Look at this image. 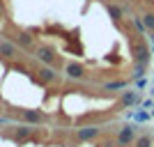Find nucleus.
I'll list each match as a JSON object with an SVG mask.
<instances>
[{
	"mask_svg": "<svg viewBox=\"0 0 154 147\" xmlns=\"http://www.w3.org/2000/svg\"><path fill=\"white\" fill-rule=\"evenodd\" d=\"M131 58H134V64H143V67H147L149 60H152V48L147 46L145 39H134V44H131Z\"/></svg>",
	"mask_w": 154,
	"mask_h": 147,
	"instance_id": "nucleus-1",
	"label": "nucleus"
},
{
	"mask_svg": "<svg viewBox=\"0 0 154 147\" xmlns=\"http://www.w3.org/2000/svg\"><path fill=\"white\" fill-rule=\"evenodd\" d=\"M136 138H138V129L131 127V124H124L115 136V145L117 147H129V145L136 142Z\"/></svg>",
	"mask_w": 154,
	"mask_h": 147,
	"instance_id": "nucleus-2",
	"label": "nucleus"
},
{
	"mask_svg": "<svg viewBox=\"0 0 154 147\" xmlns=\"http://www.w3.org/2000/svg\"><path fill=\"white\" fill-rule=\"evenodd\" d=\"M35 55H37V60H42V62L48 64V67H51V64H55V58H58V55H55V51H53V48H46V46H39L37 51H35Z\"/></svg>",
	"mask_w": 154,
	"mask_h": 147,
	"instance_id": "nucleus-3",
	"label": "nucleus"
},
{
	"mask_svg": "<svg viewBox=\"0 0 154 147\" xmlns=\"http://www.w3.org/2000/svg\"><path fill=\"white\" fill-rule=\"evenodd\" d=\"M120 103L122 106H140V94L136 90H127L120 94Z\"/></svg>",
	"mask_w": 154,
	"mask_h": 147,
	"instance_id": "nucleus-4",
	"label": "nucleus"
},
{
	"mask_svg": "<svg viewBox=\"0 0 154 147\" xmlns=\"http://www.w3.org/2000/svg\"><path fill=\"white\" fill-rule=\"evenodd\" d=\"M129 120H134V124H145V122L152 120V113L145 110V108H136V110L129 113Z\"/></svg>",
	"mask_w": 154,
	"mask_h": 147,
	"instance_id": "nucleus-5",
	"label": "nucleus"
},
{
	"mask_svg": "<svg viewBox=\"0 0 154 147\" xmlns=\"http://www.w3.org/2000/svg\"><path fill=\"white\" fill-rule=\"evenodd\" d=\"M39 74V81H44V83H53V81H58V74H55V69L53 67H42V69L37 71Z\"/></svg>",
	"mask_w": 154,
	"mask_h": 147,
	"instance_id": "nucleus-6",
	"label": "nucleus"
},
{
	"mask_svg": "<svg viewBox=\"0 0 154 147\" xmlns=\"http://www.w3.org/2000/svg\"><path fill=\"white\" fill-rule=\"evenodd\" d=\"M76 136H78V140H92V138L99 136V129L97 127H83L76 131Z\"/></svg>",
	"mask_w": 154,
	"mask_h": 147,
	"instance_id": "nucleus-7",
	"label": "nucleus"
},
{
	"mask_svg": "<svg viewBox=\"0 0 154 147\" xmlns=\"http://www.w3.org/2000/svg\"><path fill=\"white\" fill-rule=\"evenodd\" d=\"M0 55H2V58H16V55H19V48H16L12 41H0Z\"/></svg>",
	"mask_w": 154,
	"mask_h": 147,
	"instance_id": "nucleus-8",
	"label": "nucleus"
},
{
	"mask_svg": "<svg viewBox=\"0 0 154 147\" xmlns=\"http://www.w3.org/2000/svg\"><path fill=\"white\" fill-rule=\"evenodd\" d=\"M64 74H67L69 78H83V76H85V69L81 67V64L71 62V64H67V67H64Z\"/></svg>",
	"mask_w": 154,
	"mask_h": 147,
	"instance_id": "nucleus-9",
	"label": "nucleus"
},
{
	"mask_svg": "<svg viewBox=\"0 0 154 147\" xmlns=\"http://www.w3.org/2000/svg\"><path fill=\"white\" fill-rule=\"evenodd\" d=\"M23 120L30 122V124H39V122L44 120V115L39 110H23Z\"/></svg>",
	"mask_w": 154,
	"mask_h": 147,
	"instance_id": "nucleus-10",
	"label": "nucleus"
},
{
	"mask_svg": "<svg viewBox=\"0 0 154 147\" xmlns=\"http://www.w3.org/2000/svg\"><path fill=\"white\" fill-rule=\"evenodd\" d=\"M134 147H152V136L149 133H140L138 138H136Z\"/></svg>",
	"mask_w": 154,
	"mask_h": 147,
	"instance_id": "nucleus-11",
	"label": "nucleus"
},
{
	"mask_svg": "<svg viewBox=\"0 0 154 147\" xmlns=\"http://www.w3.org/2000/svg\"><path fill=\"white\" fill-rule=\"evenodd\" d=\"M131 26L136 28L138 37H143V35H145V30H147V28H145V23H143V16H134V19H131Z\"/></svg>",
	"mask_w": 154,
	"mask_h": 147,
	"instance_id": "nucleus-12",
	"label": "nucleus"
},
{
	"mask_svg": "<svg viewBox=\"0 0 154 147\" xmlns=\"http://www.w3.org/2000/svg\"><path fill=\"white\" fill-rule=\"evenodd\" d=\"M16 44H19V46H26V48H30V46H32V37L28 35V32H19V35H16Z\"/></svg>",
	"mask_w": 154,
	"mask_h": 147,
	"instance_id": "nucleus-13",
	"label": "nucleus"
},
{
	"mask_svg": "<svg viewBox=\"0 0 154 147\" xmlns=\"http://www.w3.org/2000/svg\"><path fill=\"white\" fill-rule=\"evenodd\" d=\"M106 9H108V14H110V19H122V7H117V5H113V2H108L106 5Z\"/></svg>",
	"mask_w": 154,
	"mask_h": 147,
	"instance_id": "nucleus-14",
	"label": "nucleus"
},
{
	"mask_svg": "<svg viewBox=\"0 0 154 147\" xmlns=\"http://www.w3.org/2000/svg\"><path fill=\"white\" fill-rule=\"evenodd\" d=\"M127 81H113V83H106V90L108 92H117V90H127Z\"/></svg>",
	"mask_w": 154,
	"mask_h": 147,
	"instance_id": "nucleus-15",
	"label": "nucleus"
},
{
	"mask_svg": "<svg viewBox=\"0 0 154 147\" xmlns=\"http://www.w3.org/2000/svg\"><path fill=\"white\" fill-rule=\"evenodd\" d=\"M143 23H145V28H147L149 32H154V14L152 12L143 14Z\"/></svg>",
	"mask_w": 154,
	"mask_h": 147,
	"instance_id": "nucleus-16",
	"label": "nucleus"
},
{
	"mask_svg": "<svg viewBox=\"0 0 154 147\" xmlns=\"http://www.w3.org/2000/svg\"><path fill=\"white\" fill-rule=\"evenodd\" d=\"M30 133H32V129H30V127H19V129H16V138H19V140L28 138Z\"/></svg>",
	"mask_w": 154,
	"mask_h": 147,
	"instance_id": "nucleus-17",
	"label": "nucleus"
},
{
	"mask_svg": "<svg viewBox=\"0 0 154 147\" xmlns=\"http://www.w3.org/2000/svg\"><path fill=\"white\" fill-rule=\"evenodd\" d=\"M145 71H147V67H143V64H134V78H145Z\"/></svg>",
	"mask_w": 154,
	"mask_h": 147,
	"instance_id": "nucleus-18",
	"label": "nucleus"
},
{
	"mask_svg": "<svg viewBox=\"0 0 154 147\" xmlns=\"http://www.w3.org/2000/svg\"><path fill=\"white\" fill-rule=\"evenodd\" d=\"M145 85H147V81H145V78H134V90H143Z\"/></svg>",
	"mask_w": 154,
	"mask_h": 147,
	"instance_id": "nucleus-19",
	"label": "nucleus"
},
{
	"mask_svg": "<svg viewBox=\"0 0 154 147\" xmlns=\"http://www.w3.org/2000/svg\"><path fill=\"white\" fill-rule=\"evenodd\" d=\"M140 108H145V110L154 108V99H152V96H149V99H145V101H140Z\"/></svg>",
	"mask_w": 154,
	"mask_h": 147,
	"instance_id": "nucleus-20",
	"label": "nucleus"
},
{
	"mask_svg": "<svg viewBox=\"0 0 154 147\" xmlns=\"http://www.w3.org/2000/svg\"><path fill=\"white\" fill-rule=\"evenodd\" d=\"M149 41H152V46H154V32H149Z\"/></svg>",
	"mask_w": 154,
	"mask_h": 147,
	"instance_id": "nucleus-21",
	"label": "nucleus"
},
{
	"mask_svg": "<svg viewBox=\"0 0 154 147\" xmlns=\"http://www.w3.org/2000/svg\"><path fill=\"white\" fill-rule=\"evenodd\" d=\"M149 113H152V117H154V108H152V110H149Z\"/></svg>",
	"mask_w": 154,
	"mask_h": 147,
	"instance_id": "nucleus-22",
	"label": "nucleus"
},
{
	"mask_svg": "<svg viewBox=\"0 0 154 147\" xmlns=\"http://www.w3.org/2000/svg\"><path fill=\"white\" fill-rule=\"evenodd\" d=\"M152 55H154V46H152Z\"/></svg>",
	"mask_w": 154,
	"mask_h": 147,
	"instance_id": "nucleus-23",
	"label": "nucleus"
}]
</instances>
